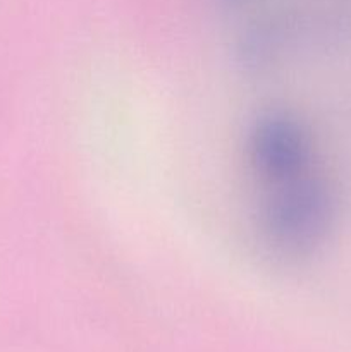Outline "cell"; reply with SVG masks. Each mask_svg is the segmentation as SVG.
I'll use <instances>...</instances> for the list:
<instances>
[{
	"label": "cell",
	"instance_id": "1",
	"mask_svg": "<svg viewBox=\"0 0 351 352\" xmlns=\"http://www.w3.org/2000/svg\"><path fill=\"white\" fill-rule=\"evenodd\" d=\"M260 230L275 254L301 260L329 239L337 217V196L323 167L265 186Z\"/></svg>",
	"mask_w": 351,
	"mask_h": 352
},
{
	"label": "cell",
	"instance_id": "2",
	"mask_svg": "<svg viewBox=\"0 0 351 352\" xmlns=\"http://www.w3.org/2000/svg\"><path fill=\"white\" fill-rule=\"evenodd\" d=\"M246 144L251 172L262 188L322 165L308 127L282 110L258 117Z\"/></svg>",
	"mask_w": 351,
	"mask_h": 352
}]
</instances>
